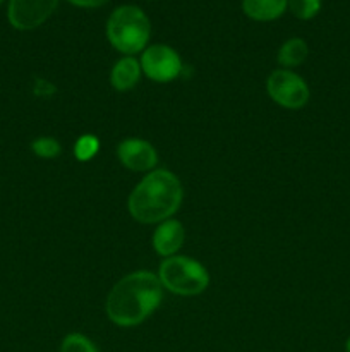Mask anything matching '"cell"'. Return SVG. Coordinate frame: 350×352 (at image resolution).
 Segmentation results:
<instances>
[{
  "label": "cell",
  "mask_w": 350,
  "mask_h": 352,
  "mask_svg": "<svg viewBox=\"0 0 350 352\" xmlns=\"http://www.w3.org/2000/svg\"><path fill=\"white\" fill-rule=\"evenodd\" d=\"M163 299V285L153 272H132L120 278L106 298V316L117 327L141 325Z\"/></svg>",
  "instance_id": "cell-1"
},
{
  "label": "cell",
  "mask_w": 350,
  "mask_h": 352,
  "mask_svg": "<svg viewBox=\"0 0 350 352\" xmlns=\"http://www.w3.org/2000/svg\"><path fill=\"white\" fill-rule=\"evenodd\" d=\"M184 191L175 174L165 168L148 172L132 189L127 201L130 217L141 223H161L182 205Z\"/></svg>",
  "instance_id": "cell-2"
},
{
  "label": "cell",
  "mask_w": 350,
  "mask_h": 352,
  "mask_svg": "<svg viewBox=\"0 0 350 352\" xmlns=\"http://www.w3.org/2000/svg\"><path fill=\"white\" fill-rule=\"evenodd\" d=\"M151 34V24L146 14L136 6L117 7L106 23V36L120 54L132 57L146 48Z\"/></svg>",
  "instance_id": "cell-3"
},
{
  "label": "cell",
  "mask_w": 350,
  "mask_h": 352,
  "mask_svg": "<svg viewBox=\"0 0 350 352\" xmlns=\"http://www.w3.org/2000/svg\"><path fill=\"white\" fill-rule=\"evenodd\" d=\"M158 278L167 291L177 296H198L209 284L208 270L198 260L177 254L161 261Z\"/></svg>",
  "instance_id": "cell-4"
},
{
  "label": "cell",
  "mask_w": 350,
  "mask_h": 352,
  "mask_svg": "<svg viewBox=\"0 0 350 352\" xmlns=\"http://www.w3.org/2000/svg\"><path fill=\"white\" fill-rule=\"evenodd\" d=\"M266 91L277 105L288 110H299L307 105L309 86L304 79L288 69H277L266 81Z\"/></svg>",
  "instance_id": "cell-5"
},
{
  "label": "cell",
  "mask_w": 350,
  "mask_h": 352,
  "mask_svg": "<svg viewBox=\"0 0 350 352\" xmlns=\"http://www.w3.org/2000/svg\"><path fill=\"white\" fill-rule=\"evenodd\" d=\"M141 71L154 82H170L180 78L182 64L177 52L168 45H151L144 48L141 57Z\"/></svg>",
  "instance_id": "cell-6"
},
{
  "label": "cell",
  "mask_w": 350,
  "mask_h": 352,
  "mask_svg": "<svg viewBox=\"0 0 350 352\" xmlns=\"http://www.w3.org/2000/svg\"><path fill=\"white\" fill-rule=\"evenodd\" d=\"M58 0H10L9 23L19 31H31L41 26L57 9Z\"/></svg>",
  "instance_id": "cell-7"
},
{
  "label": "cell",
  "mask_w": 350,
  "mask_h": 352,
  "mask_svg": "<svg viewBox=\"0 0 350 352\" xmlns=\"http://www.w3.org/2000/svg\"><path fill=\"white\" fill-rule=\"evenodd\" d=\"M117 157L120 164L134 172H151L158 164V153L154 146L139 138H127L117 146Z\"/></svg>",
  "instance_id": "cell-8"
},
{
  "label": "cell",
  "mask_w": 350,
  "mask_h": 352,
  "mask_svg": "<svg viewBox=\"0 0 350 352\" xmlns=\"http://www.w3.org/2000/svg\"><path fill=\"white\" fill-rule=\"evenodd\" d=\"M185 241V230L178 220L168 219L156 227L153 234V248L160 256H175Z\"/></svg>",
  "instance_id": "cell-9"
},
{
  "label": "cell",
  "mask_w": 350,
  "mask_h": 352,
  "mask_svg": "<svg viewBox=\"0 0 350 352\" xmlns=\"http://www.w3.org/2000/svg\"><path fill=\"white\" fill-rule=\"evenodd\" d=\"M141 64L134 57L126 55L115 62L110 72V82L117 91H129L137 85L141 78Z\"/></svg>",
  "instance_id": "cell-10"
},
{
  "label": "cell",
  "mask_w": 350,
  "mask_h": 352,
  "mask_svg": "<svg viewBox=\"0 0 350 352\" xmlns=\"http://www.w3.org/2000/svg\"><path fill=\"white\" fill-rule=\"evenodd\" d=\"M287 0H242V10L254 21H275L287 9Z\"/></svg>",
  "instance_id": "cell-11"
},
{
  "label": "cell",
  "mask_w": 350,
  "mask_h": 352,
  "mask_svg": "<svg viewBox=\"0 0 350 352\" xmlns=\"http://www.w3.org/2000/svg\"><path fill=\"white\" fill-rule=\"evenodd\" d=\"M309 47L302 38H290L278 50V64L283 69L297 67L307 58Z\"/></svg>",
  "instance_id": "cell-12"
},
{
  "label": "cell",
  "mask_w": 350,
  "mask_h": 352,
  "mask_svg": "<svg viewBox=\"0 0 350 352\" xmlns=\"http://www.w3.org/2000/svg\"><path fill=\"white\" fill-rule=\"evenodd\" d=\"M100 151V140L95 134H82L74 143V157L79 162H89Z\"/></svg>",
  "instance_id": "cell-13"
},
{
  "label": "cell",
  "mask_w": 350,
  "mask_h": 352,
  "mask_svg": "<svg viewBox=\"0 0 350 352\" xmlns=\"http://www.w3.org/2000/svg\"><path fill=\"white\" fill-rule=\"evenodd\" d=\"M60 352H100L91 339L82 333H69L60 344Z\"/></svg>",
  "instance_id": "cell-14"
},
{
  "label": "cell",
  "mask_w": 350,
  "mask_h": 352,
  "mask_svg": "<svg viewBox=\"0 0 350 352\" xmlns=\"http://www.w3.org/2000/svg\"><path fill=\"white\" fill-rule=\"evenodd\" d=\"M288 9L302 21L312 19L321 10V0H287Z\"/></svg>",
  "instance_id": "cell-15"
},
{
  "label": "cell",
  "mask_w": 350,
  "mask_h": 352,
  "mask_svg": "<svg viewBox=\"0 0 350 352\" xmlns=\"http://www.w3.org/2000/svg\"><path fill=\"white\" fill-rule=\"evenodd\" d=\"M31 150H33V153L40 158H55L60 155L62 148L60 143H58L55 138L41 136L36 138V140L31 143Z\"/></svg>",
  "instance_id": "cell-16"
},
{
  "label": "cell",
  "mask_w": 350,
  "mask_h": 352,
  "mask_svg": "<svg viewBox=\"0 0 350 352\" xmlns=\"http://www.w3.org/2000/svg\"><path fill=\"white\" fill-rule=\"evenodd\" d=\"M57 88L51 85L48 79L43 78H36L34 79V85H33V93L36 96H41V98H48V96H54Z\"/></svg>",
  "instance_id": "cell-17"
},
{
  "label": "cell",
  "mask_w": 350,
  "mask_h": 352,
  "mask_svg": "<svg viewBox=\"0 0 350 352\" xmlns=\"http://www.w3.org/2000/svg\"><path fill=\"white\" fill-rule=\"evenodd\" d=\"M69 3L75 7H84V9H91V7H100L106 3L108 0H67Z\"/></svg>",
  "instance_id": "cell-18"
},
{
  "label": "cell",
  "mask_w": 350,
  "mask_h": 352,
  "mask_svg": "<svg viewBox=\"0 0 350 352\" xmlns=\"http://www.w3.org/2000/svg\"><path fill=\"white\" fill-rule=\"evenodd\" d=\"M345 351L350 352V337H349V339H347V342H345Z\"/></svg>",
  "instance_id": "cell-19"
},
{
  "label": "cell",
  "mask_w": 350,
  "mask_h": 352,
  "mask_svg": "<svg viewBox=\"0 0 350 352\" xmlns=\"http://www.w3.org/2000/svg\"><path fill=\"white\" fill-rule=\"evenodd\" d=\"M0 2H2V0H0Z\"/></svg>",
  "instance_id": "cell-20"
}]
</instances>
